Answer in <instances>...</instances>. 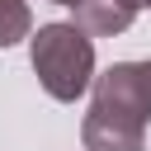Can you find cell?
I'll use <instances>...</instances> for the list:
<instances>
[{
	"instance_id": "obj_2",
	"label": "cell",
	"mask_w": 151,
	"mask_h": 151,
	"mask_svg": "<svg viewBox=\"0 0 151 151\" xmlns=\"http://www.w3.org/2000/svg\"><path fill=\"white\" fill-rule=\"evenodd\" d=\"M94 109L123 113L132 123H151V61H113L104 76H94Z\"/></svg>"
},
{
	"instance_id": "obj_3",
	"label": "cell",
	"mask_w": 151,
	"mask_h": 151,
	"mask_svg": "<svg viewBox=\"0 0 151 151\" xmlns=\"http://www.w3.org/2000/svg\"><path fill=\"white\" fill-rule=\"evenodd\" d=\"M80 142H85V151H146V127L90 104V113L80 123Z\"/></svg>"
},
{
	"instance_id": "obj_6",
	"label": "cell",
	"mask_w": 151,
	"mask_h": 151,
	"mask_svg": "<svg viewBox=\"0 0 151 151\" xmlns=\"http://www.w3.org/2000/svg\"><path fill=\"white\" fill-rule=\"evenodd\" d=\"M127 5H132V9H151V0H127Z\"/></svg>"
},
{
	"instance_id": "obj_1",
	"label": "cell",
	"mask_w": 151,
	"mask_h": 151,
	"mask_svg": "<svg viewBox=\"0 0 151 151\" xmlns=\"http://www.w3.org/2000/svg\"><path fill=\"white\" fill-rule=\"evenodd\" d=\"M38 85L57 104H76L94 85V38L71 19V24H42L28 47Z\"/></svg>"
},
{
	"instance_id": "obj_7",
	"label": "cell",
	"mask_w": 151,
	"mask_h": 151,
	"mask_svg": "<svg viewBox=\"0 0 151 151\" xmlns=\"http://www.w3.org/2000/svg\"><path fill=\"white\" fill-rule=\"evenodd\" d=\"M52 5H71V9H76V5H80V0H52Z\"/></svg>"
},
{
	"instance_id": "obj_5",
	"label": "cell",
	"mask_w": 151,
	"mask_h": 151,
	"mask_svg": "<svg viewBox=\"0 0 151 151\" xmlns=\"http://www.w3.org/2000/svg\"><path fill=\"white\" fill-rule=\"evenodd\" d=\"M33 33V14L28 0H0V47H14L19 38Z\"/></svg>"
},
{
	"instance_id": "obj_4",
	"label": "cell",
	"mask_w": 151,
	"mask_h": 151,
	"mask_svg": "<svg viewBox=\"0 0 151 151\" xmlns=\"http://www.w3.org/2000/svg\"><path fill=\"white\" fill-rule=\"evenodd\" d=\"M137 19V9L127 0H80L76 5V24L90 33V38H113V33H127Z\"/></svg>"
}]
</instances>
